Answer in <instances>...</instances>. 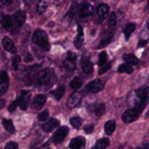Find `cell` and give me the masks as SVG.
I'll list each match as a JSON object with an SVG mask.
<instances>
[{
    "instance_id": "cell-37",
    "label": "cell",
    "mask_w": 149,
    "mask_h": 149,
    "mask_svg": "<svg viewBox=\"0 0 149 149\" xmlns=\"http://www.w3.org/2000/svg\"><path fill=\"white\" fill-rule=\"evenodd\" d=\"M8 89V83H1L0 82V96H2Z\"/></svg>"
},
{
    "instance_id": "cell-39",
    "label": "cell",
    "mask_w": 149,
    "mask_h": 149,
    "mask_svg": "<svg viewBox=\"0 0 149 149\" xmlns=\"http://www.w3.org/2000/svg\"><path fill=\"white\" fill-rule=\"evenodd\" d=\"M66 59L72 60V61H77V55H76V53H74V52L70 51V52H68V58H66Z\"/></svg>"
},
{
    "instance_id": "cell-32",
    "label": "cell",
    "mask_w": 149,
    "mask_h": 149,
    "mask_svg": "<svg viewBox=\"0 0 149 149\" xmlns=\"http://www.w3.org/2000/svg\"><path fill=\"white\" fill-rule=\"evenodd\" d=\"M0 82L1 83H9V79H8V74L5 70L0 72Z\"/></svg>"
},
{
    "instance_id": "cell-12",
    "label": "cell",
    "mask_w": 149,
    "mask_h": 149,
    "mask_svg": "<svg viewBox=\"0 0 149 149\" xmlns=\"http://www.w3.org/2000/svg\"><path fill=\"white\" fill-rule=\"evenodd\" d=\"M96 11H97V15L100 19V21H103L107 15L108 11H109V6L105 3H101V4L98 5Z\"/></svg>"
},
{
    "instance_id": "cell-21",
    "label": "cell",
    "mask_w": 149,
    "mask_h": 149,
    "mask_svg": "<svg viewBox=\"0 0 149 149\" xmlns=\"http://www.w3.org/2000/svg\"><path fill=\"white\" fill-rule=\"evenodd\" d=\"M2 124H3V127L5 128V130L7 131V132L11 133V134H13V133L15 132V126H13V120H2Z\"/></svg>"
},
{
    "instance_id": "cell-43",
    "label": "cell",
    "mask_w": 149,
    "mask_h": 149,
    "mask_svg": "<svg viewBox=\"0 0 149 149\" xmlns=\"http://www.w3.org/2000/svg\"><path fill=\"white\" fill-rule=\"evenodd\" d=\"M147 45V41L146 40H140L138 43V47H144V46Z\"/></svg>"
},
{
    "instance_id": "cell-15",
    "label": "cell",
    "mask_w": 149,
    "mask_h": 149,
    "mask_svg": "<svg viewBox=\"0 0 149 149\" xmlns=\"http://www.w3.org/2000/svg\"><path fill=\"white\" fill-rule=\"evenodd\" d=\"M27 91H22V95L19 98H17L19 101V106L21 107L22 110H27L28 108V99H27Z\"/></svg>"
},
{
    "instance_id": "cell-28",
    "label": "cell",
    "mask_w": 149,
    "mask_h": 149,
    "mask_svg": "<svg viewBox=\"0 0 149 149\" xmlns=\"http://www.w3.org/2000/svg\"><path fill=\"white\" fill-rule=\"evenodd\" d=\"M104 112H105V105H104L103 103L98 104V105L96 106V108H95V113H96V116H102L104 114Z\"/></svg>"
},
{
    "instance_id": "cell-35",
    "label": "cell",
    "mask_w": 149,
    "mask_h": 149,
    "mask_svg": "<svg viewBox=\"0 0 149 149\" xmlns=\"http://www.w3.org/2000/svg\"><path fill=\"white\" fill-rule=\"evenodd\" d=\"M110 66H111V62H108V63H105V64H103L102 66H100L99 74H104L105 72H107V70L110 68Z\"/></svg>"
},
{
    "instance_id": "cell-26",
    "label": "cell",
    "mask_w": 149,
    "mask_h": 149,
    "mask_svg": "<svg viewBox=\"0 0 149 149\" xmlns=\"http://www.w3.org/2000/svg\"><path fill=\"white\" fill-rule=\"evenodd\" d=\"M63 66L66 70L68 72H72L76 68V61H72V60H68V59H65L63 62Z\"/></svg>"
},
{
    "instance_id": "cell-4",
    "label": "cell",
    "mask_w": 149,
    "mask_h": 149,
    "mask_svg": "<svg viewBox=\"0 0 149 149\" xmlns=\"http://www.w3.org/2000/svg\"><path fill=\"white\" fill-rule=\"evenodd\" d=\"M139 111L135 108H130V109L126 110L122 116V120L126 124H130L136 120L138 118Z\"/></svg>"
},
{
    "instance_id": "cell-14",
    "label": "cell",
    "mask_w": 149,
    "mask_h": 149,
    "mask_svg": "<svg viewBox=\"0 0 149 149\" xmlns=\"http://www.w3.org/2000/svg\"><path fill=\"white\" fill-rule=\"evenodd\" d=\"M81 63H82V70H83L84 72H86V74H91V72H93V63H92V61L89 58L84 57L83 59H82Z\"/></svg>"
},
{
    "instance_id": "cell-33",
    "label": "cell",
    "mask_w": 149,
    "mask_h": 149,
    "mask_svg": "<svg viewBox=\"0 0 149 149\" xmlns=\"http://www.w3.org/2000/svg\"><path fill=\"white\" fill-rule=\"evenodd\" d=\"M48 116H49L48 110H44V111L40 112V113L38 114V120H39L40 122H45V120L48 118Z\"/></svg>"
},
{
    "instance_id": "cell-44",
    "label": "cell",
    "mask_w": 149,
    "mask_h": 149,
    "mask_svg": "<svg viewBox=\"0 0 149 149\" xmlns=\"http://www.w3.org/2000/svg\"><path fill=\"white\" fill-rule=\"evenodd\" d=\"M33 60V57H32V55L31 54H28V55H26V58H25V61L26 62H30V61H32Z\"/></svg>"
},
{
    "instance_id": "cell-42",
    "label": "cell",
    "mask_w": 149,
    "mask_h": 149,
    "mask_svg": "<svg viewBox=\"0 0 149 149\" xmlns=\"http://www.w3.org/2000/svg\"><path fill=\"white\" fill-rule=\"evenodd\" d=\"M0 2L2 3L3 6H6V5H9L13 2V0H0Z\"/></svg>"
},
{
    "instance_id": "cell-27",
    "label": "cell",
    "mask_w": 149,
    "mask_h": 149,
    "mask_svg": "<svg viewBox=\"0 0 149 149\" xmlns=\"http://www.w3.org/2000/svg\"><path fill=\"white\" fill-rule=\"evenodd\" d=\"M70 87L72 88V89L77 90L79 89V88L82 87V80L80 79V78L76 77L74 78V79L72 80V82H70Z\"/></svg>"
},
{
    "instance_id": "cell-19",
    "label": "cell",
    "mask_w": 149,
    "mask_h": 149,
    "mask_svg": "<svg viewBox=\"0 0 149 149\" xmlns=\"http://www.w3.org/2000/svg\"><path fill=\"white\" fill-rule=\"evenodd\" d=\"M109 146V140L107 138H101L96 142L95 149H106Z\"/></svg>"
},
{
    "instance_id": "cell-38",
    "label": "cell",
    "mask_w": 149,
    "mask_h": 149,
    "mask_svg": "<svg viewBox=\"0 0 149 149\" xmlns=\"http://www.w3.org/2000/svg\"><path fill=\"white\" fill-rule=\"evenodd\" d=\"M17 106H19V101H17V100H15V101L11 102L10 105H9V107H8V111H10V112L15 111V108H17Z\"/></svg>"
},
{
    "instance_id": "cell-9",
    "label": "cell",
    "mask_w": 149,
    "mask_h": 149,
    "mask_svg": "<svg viewBox=\"0 0 149 149\" xmlns=\"http://www.w3.org/2000/svg\"><path fill=\"white\" fill-rule=\"evenodd\" d=\"M13 21L15 23V25L17 26V28H21L22 26L25 24L26 22V15L23 10H17L15 13L13 17Z\"/></svg>"
},
{
    "instance_id": "cell-8",
    "label": "cell",
    "mask_w": 149,
    "mask_h": 149,
    "mask_svg": "<svg viewBox=\"0 0 149 149\" xmlns=\"http://www.w3.org/2000/svg\"><path fill=\"white\" fill-rule=\"evenodd\" d=\"M86 145V140L84 137H76L70 141V149H84Z\"/></svg>"
},
{
    "instance_id": "cell-34",
    "label": "cell",
    "mask_w": 149,
    "mask_h": 149,
    "mask_svg": "<svg viewBox=\"0 0 149 149\" xmlns=\"http://www.w3.org/2000/svg\"><path fill=\"white\" fill-rule=\"evenodd\" d=\"M19 61H21V57H19V55H15L13 58V68H15V70L19 68Z\"/></svg>"
},
{
    "instance_id": "cell-5",
    "label": "cell",
    "mask_w": 149,
    "mask_h": 149,
    "mask_svg": "<svg viewBox=\"0 0 149 149\" xmlns=\"http://www.w3.org/2000/svg\"><path fill=\"white\" fill-rule=\"evenodd\" d=\"M82 100V93L80 92H74L66 101V106L68 108H74L80 104Z\"/></svg>"
},
{
    "instance_id": "cell-3",
    "label": "cell",
    "mask_w": 149,
    "mask_h": 149,
    "mask_svg": "<svg viewBox=\"0 0 149 149\" xmlns=\"http://www.w3.org/2000/svg\"><path fill=\"white\" fill-rule=\"evenodd\" d=\"M68 131L70 130H68V128L66 126L59 127L53 135V139H52L53 142L55 143V144H59V143H61L62 141L65 139V137L68 136Z\"/></svg>"
},
{
    "instance_id": "cell-13",
    "label": "cell",
    "mask_w": 149,
    "mask_h": 149,
    "mask_svg": "<svg viewBox=\"0 0 149 149\" xmlns=\"http://www.w3.org/2000/svg\"><path fill=\"white\" fill-rule=\"evenodd\" d=\"M46 102V96L43 95V94H39V95L35 96L33 100V105L34 108L36 109H41L43 107V105L45 104Z\"/></svg>"
},
{
    "instance_id": "cell-40",
    "label": "cell",
    "mask_w": 149,
    "mask_h": 149,
    "mask_svg": "<svg viewBox=\"0 0 149 149\" xmlns=\"http://www.w3.org/2000/svg\"><path fill=\"white\" fill-rule=\"evenodd\" d=\"M110 40H111V37H109V38H106V39H104V40H102L101 41V43L98 45V48H102V47H104L105 45H107L108 43L110 42Z\"/></svg>"
},
{
    "instance_id": "cell-6",
    "label": "cell",
    "mask_w": 149,
    "mask_h": 149,
    "mask_svg": "<svg viewBox=\"0 0 149 149\" xmlns=\"http://www.w3.org/2000/svg\"><path fill=\"white\" fill-rule=\"evenodd\" d=\"M103 87H104L103 82H102L100 79L94 80V81L90 82V83L87 85V89L89 90L90 92H92V93H98V92L102 91Z\"/></svg>"
},
{
    "instance_id": "cell-41",
    "label": "cell",
    "mask_w": 149,
    "mask_h": 149,
    "mask_svg": "<svg viewBox=\"0 0 149 149\" xmlns=\"http://www.w3.org/2000/svg\"><path fill=\"white\" fill-rule=\"evenodd\" d=\"M94 130V126L93 125H89V126H86L85 127V132L88 133V134H90V133H92Z\"/></svg>"
},
{
    "instance_id": "cell-47",
    "label": "cell",
    "mask_w": 149,
    "mask_h": 149,
    "mask_svg": "<svg viewBox=\"0 0 149 149\" xmlns=\"http://www.w3.org/2000/svg\"><path fill=\"white\" fill-rule=\"evenodd\" d=\"M2 19H3V15H2V13H0V23H1Z\"/></svg>"
},
{
    "instance_id": "cell-24",
    "label": "cell",
    "mask_w": 149,
    "mask_h": 149,
    "mask_svg": "<svg viewBox=\"0 0 149 149\" xmlns=\"http://www.w3.org/2000/svg\"><path fill=\"white\" fill-rule=\"evenodd\" d=\"M70 124H72V126L74 128L79 129L82 126V124H83V120H82V118L80 116H74V118H70Z\"/></svg>"
},
{
    "instance_id": "cell-30",
    "label": "cell",
    "mask_w": 149,
    "mask_h": 149,
    "mask_svg": "<svg viewBox=\"0 0 149 149\" xmlns=\"http://www.w3.org/2000/svg\"><path fill=\"white\" fill-rule=\"evenodd\" d=\"M116 23H118V17H116V13H111L109 19H108V25H109L110 27H114V26H116Z\"/></svg>"
},
{
    "instance_id": "cell-16",
    "label": "cell",
    "mask_w": 149,
    "mask_h": 149,
    "mask_svg": "<svg viewBox=\"0 0 149 149\" xmlns=\"http://www.w3.org/2000/svg\"><path fill=\"white\" fill-rule=\"evenodd\" d=\"M123 59L127 62L128 64L130 65H135L139 62V59L137 58V56H135L134 54H131V53H127L123 55Z\"/></svg>"
},
{
    "instance_id": "cell-31",
    "label": "cell",
    "mask_w": 149,
    "mask_h": 149,
    "mask_svg": "<svg viewBox=\"0 0 149 149\" xmlns=\"http://www.w3.org/2000/svg\"><path fill=\"white\" fill-rule=\"evenodd\" d=\"M83 43H84V36L78 35L77 37L74 38V46H76V48H81Z\"/></svg>"
},
{
    "instance_id": "cell-7",
    "label": "cell",
    "mask_w": 149,
    "mask_h": 149,
    "mask_svg": "<svg viewBox=\"0 0 149 149\" xmlns=\"http://www.w3.org/2000/svg\"><path fill=\"white\" fill-rule=\"evenodd\" d=\"M94 13V6L90 3H84L80 7V17H89Z\"/></svg>"
},
{
    "instance_id": "cell-29",
    "label": "cell",
    "mask_w": 149,
    "mask_h": 149,
    "mask_svg": "<svg viewBox=\"0 0 149 149\" xmlns=\"http://www.w3.org/2000/svg\"><path fill=\"white\" fill-rule=\"evenodd\" d=\"M106 61H107V54H106V52L105 51L100 52L99 60H98V64H99V66H102L103 64H105Z\"/></svg>"
},
{
    "instance_id": "cell-18",
    "label": "cell",
    "mask_w": 149,
    "mask_h": 149,
    "mask_svg": "<svg viewBox=\"0 0 149 149\" xmlns=\"http://www.w3.org/2000/svg\"><path fill=\"white\" fill-rule=\"evenodd\" d=\"M114 130H116V122L114 120H108L104 126V131H105L106 135H108V136L111 135L114 132Z\"/></svg>"
},
{
    "instance_id": "cell-11",
    "label": "cell",
    "mask_w": 149,
    "mask_h": 149,
    "mask_svg": "<svg viewBox=\"0 0 149 149\" xmlns=\"http://www.w3.org/2000/svg\"><path fill=\"white\" fill-rule=\"evenodd\" d=\"M2 45L6 51L10 52V53H17V47H15V43L13 40L8 37H4L2 40Z\"/></svg>"
},
{
    "instance_id": "cell-45",
    "label": "cell",
    "mask_w": 149,
    "mask_h": 149,
    "mask_svg": "<svg viewBox=\"0 0 149 149\" xmlns=\"http://www.w3.org/2000/svg\"><path fill=\"white\" fill-rule=\"evenodd\" d=\"M78 32H79L80 36H84V32H83V29H82L81 26H79V27H78Z\"/></svg>"
},
{
    "instance_id": "cell-2",
    "label": "cell",
    "mask_w": 149,
    "mask_h": 149,
    "mask_svg": "<svg viewBox=\"0 0 149 149\" xmlns=\"http://www.w3.org/2000/svg\"><path fill=\"white\" fill-rule=\"evenodd\" d=\"M51 70L49 68H45V70H41V72H38L37 74V83L40 86H46L48 84H50L51 81Z\"/></svg>"
},
{
    "instance_id": "cell-36",
    "label": "cell",
    "mask_w": 149,
    "mask_h": 149,
    "mask_svg": "<svg viewBox=\"0 0 149 149\" xmlns=\"http://www.w3.org/2000/svg\"><path fill=\"white\" fill-rule=\"evenodd\" d=\"M4 149H19V144H17V142L10 141V142H8L5 145Z\"/></svg>"
},
{
    "instance_id": "cell-1",
    "label": "cell",
    "mask_w": 149,
    "mask_h": 149,
    "mask_svg": "<svg viewBox=\"0 0 149 149\" xmlns=\"http://www.w3.org/2000/svg\"><path fill=\"white\" fill-rule=\"evenodd\" d=\"M33 42L35 44L40 46L42 50L48 51L50 49V45L48 43V37L47 34L42 30H37L33 35Z\"/></svg>"
},
{
    "instance_id": "cell-48",
    "label": "cell",
    "mask_w": 149,
    "mask_h": 149,
    "mask_svg": "<svg viewBox=\"0 0 149 149\" xmlns=\"http://www.w3.org/2000/svg\"><path fill=\"white\" fill-rule=\"evenodd\" d=\"M2 7H3V4L1 2H0V8H2Z\"/></svg>"
},
{
    "instance_id": "cell-17",
    "label": "cell",
    "mask_w": 149,
    "mask_h": 149,
    "mask_svg": "<svg viewBox=\"0 0 149 149\" xmlns=\"http://www.w3.org/2000/svg\"><path fill=\"white\" fill-rule=\"evenodd\" d=\"M136 30V25H135L134 23H130L128 24V25L125 27L124 29V34H125V38H126L127 40L130 38V36L133 34V32Z\"/></svg>"
},
{
    "instance_id": "cell-20",
    "label": "cell",
    "mask_w": 149,
    "mask_h": 149,
    "mask_svg": "<svg viewBox=\"0 0 149 149\" xmlns=\"http://www.w3.org/2000/svg\"><path fill=\"white\" fill-rule=\"evenodd\" d=\"M2 25H3V28L6 30H9L13 28V17L10 15H5L3 17L2 19Z\"/></svg>"
},
{
    "instance_id": "cell-22",
    "label": "cell",
    "mask_w": 149,
    "mask_h": 149,
    "mask_svg": "<svg viewBox=\"0 0 149 149\" xmlns=\"http://www.w3.org/2000/svg\"><path fill=\"white\" fill-rule=\"evenodd\" d=\"M64 91H65V88H64V86H60V87H58L55 91L51 92V94H53L54 98H55L56 100H60L62 98V96H63Z\"/></svg>"
},
{
    "instance_id": "cell-23",
    "label": "cell",
    "mask_w": 149,
    "mask_h": 149,
    "mask_svg": "<svg viewBox=\"0 0 149 149\" xmlns=\"http://www.w3.org/2000/svg\"><path fill=\"white\" fill-rule=\"evenodd\" d=\"M118 72H128V74H132L133 72V66L128 63H123L118 66Z\"/></svg>"
},
{
    "instance_id": "cell-46",
    "label": "cell",
    "mask_w": 149,
    "mask_h": 149,
    "mask_svg": "<svg viewBox=\"0 0 149 149\" xmlns=\"http://www.w3.org/2000/svg\"><path fill=\"white\" fill-rule=\"evenodd\" d=\"M137 149H149V145L148 144H144V145H142V146L138 147Z\"/></svg>"
},
{
    "instance_id": "cell-10",
    "label": "cell",
    "mask_w": 149,
    "mask_h": 149,
    "mask_svg": "<svg viewBox=\"0 0 149 149\" xmlns=\"http://www.w3.org/2000/svg\"><path fill=\"white\" fill-rule=\"evenodd\" d=\"M59 120H55V118H50L49 120H47V122L45 123V124L42 125V129H43L45 132L49 133L51 132V131H53L54 129L58 128L59 127Z\"/></svg>"
},
{
    "instance_id": "cell-25",
    "label": "cell",
    "mask_w": 149,
    "mask_h": 149,
    "mask_svg": "<svg viewBox=\"0 0 149 149\" xmlns=\"http://www.w3.org/2000/svg\"><path fill=\"white\" fill-rule=\"evenodd\" d=\"M46 8H47V2H46L45 0H41V1H39V2H38V4H37V13H39V15H42V13L46 10Z\"/></svg>"
}]
</instances>
